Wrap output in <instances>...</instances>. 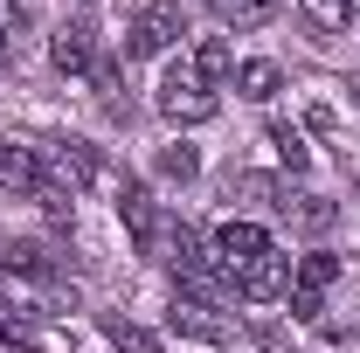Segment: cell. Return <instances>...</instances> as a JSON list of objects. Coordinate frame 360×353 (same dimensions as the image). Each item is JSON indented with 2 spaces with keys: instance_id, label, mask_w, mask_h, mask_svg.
<instances>
[{
  "instance_id": "cell-9",
  "label": "cell",
  "mask_w": 360,
  "mask_h": 353,
  "mask_svg": "<svg viewBox=\"0 0 360 353\" xmlns=\"http://www.w3.org/2000/svg\"><path fill=\"white\" fill-rule=\"evenodd\" d=\"M284 90V70L270 63V56H250V63H236V97H250V104H270Z\"/></svg>"
},
{
  "instance_id": "cell-8",
  "label": "cell",
  "mask_w": 360,
  "mask_h": 353,
  "mask_svg": "<svg viewBox=\"0 0 360 353\" xmlns=\"http://www.w3.org/2000/svg\"><path fill=\"white\" fill-rule=\"evenodd\" d=\"M167 326H174L180 340H208V347H222V340H229L222 319H215V305H201V298H187V291L167 305Z\"/></svg>"
},
{
  "instance_id": "cell-14",
  "label": "cell",
  "mask_w": 360,
  "mask_h": 353,
  "mask_svg": "<svg viewBox=\"0 0 360 353\" xmlns=\"http://www.w3.org/2000/svg\"><path fill=\"white\" fill-rule=\"evenodd\" d=\"M270 146H277V160H284L291 174H305V167H312V146H305V132H298L291 118H270Z\"/></svg>"
},
{
  "instance_id": "cell-19",
  "label": "cell",
  "mask_w": 360,
  "mask_h": 353,
  "mask_svg": "<svg viewBox=\"0 0 360 353\" xmlns=\"http://www.w3.org/2000/svg\"><path fill=\"white\" fill-rule=\"evenodd\" d=\"M14 42H21V7H14V0H0V56H7Z\"/></svg>"
},
{
  "instance_id": "cell-13",
  "label": "cell",
  "mask_w": 360,
  "mask_h": 353,
  "mask_svg": "<svg viewBox=\"0 0 360 353\" xmlns=\"http://www.w3.org/2000/svg\"><path fill=\"white\" fill-rule=\"evenodd\" d=\"M104 340H111L118 353H167L160 340H153V333H146V326H132L125 312H104Z\"/></svg>"
},
{
  "instance_id": "cell-6",
  "label": "cell",
  "mask_w": 360,
  "mask_h": 353,
  "mask_svg": "<svg viewBox=\"0 0 360 353\" xmlns=\"http://www.w3.org/2000/svg\"><path fill=\"white\" fill-rule=\"evenodd\" d=\"M208 243H215V257H222V270H243L250 257H264V250H270V236L257 229V222H243V215H229L222 229L208 236Z\"/></svg>"
},
{
  "instance_id": "cell-5",
  "label": "cell",
  "mask_w": 360,
  "mask_h": 353,
  "mask_svg": "<svg viewBox=\"0 0 360 353\" xmlns=\"http://www.w3.org/2000/svg\"><path fill=\"white\" fill-rule=\"evenodd\" d=\"M118 215H125V229H132V243L146 257H167V222H160V201L146 187H125L118 194Z\"/></svg>"
},
{
  "instance_id": "cell-2",
  "label": "cell",
  "mask_w": 360,
  "mask_h": 353,
  "mask_svg": "<svg viewBox=\"0 0 360 353\" xmlns=\"http://www.w3.org/2000/svg\"><path fill=\"white\" fill-rule=\"evenodd\" d=\"M180 35H187V14H180L174 0H153V7H139L132 35H125V56H167Z\"/></svg>"
},
{
  "instance_id": "cell-4",
  "label": "cell",
  "mask_w": 360,
  "mask_h": 353,
  "mask_svg": "<svg viewBox=\"0 0 360 353\" xmlns=\"http://www.w3.org/2000/svg\"><path fill=\"white\" fill-rule=\"evenodd\" d=\"M291 270H298V264L270 243L264 257H250V264L236 270V291H243V298H257V305H264V298H284V291H291Z\"/></svg>"
},
{
  "instance_id": "cell-18",
  "label": "cell",
  "mask_w": 360,
  "mask_h": 353,
  "mask_svg": "<svg viewBox=\"0 0 360 353\" xmlns=\"http://www.w3.org/2000/svg\"><path fill=\"white\" fill-rule=\"evenodd\" d=\"M305 7H312L319 28H347V21H354V7H347V0H305Z\"/></svg>"
},
{
  "instance_id": "cell-11",
  "label": "cell",
  "mask_w": 360,
  "mask_h": 353,
  "mask_svg": "<svg viewBox=\"0 0 360 353\" xmlns=\"http://www.w3.org/2000/svg\"><path fill=\"white\" fill-rule=\"evenodd\" d=\"M236 194H243L250 208H277V215H284V194H291V187L270 180V174H229V201H236Z\"/></svg>"
},
{
  "instance_id": "cell-1",
  "label": "cell",
  "mask_w": 360,
  "mask_h": 353,
  "mask_svg": "<svg viewBox=\"0 0 360 353\" xmlns=\"http://www.w3.org/2000/svg\"><path fill=\"white\" fill-rule=\"evenodd\" d=\"M215 111H222V97H215V84H201L194 63H174V70L160 77V118H174V125H208Z\"/></svg>"
},
{
  "instance_id": "cell-20",
  "label": "cell",
  "mask_w": 360,
  "mask_h": 353,
  "mask_svg": "<svg viewBox=\"0 0 360 353\" xmlns=\"http://www.w3.org/2000/svg\"><path fill=\"white\" fill-rule=\"evenodd\" d=\"M347 7H354V14H360V0H347Z\"/></svg>"
},
{
  "instance_id": "cell-7",
  "label": "cell",
  "mask_w": 360,
  "mask_h": 353,
  "mask_svg": "<svg viewBox=\"0 0 360 353\" xmlns=\"http://www.w3.org/2000/svg\"><path fill=\"white\" fill-rule=\"evenodd\" d=\"M49 63H56L63 77H90V70H97V35H90L84 21L56 28V42H49Z\"/></svg>"
},
{
  "instance_id": "cell-3",
  "label": "cell",
  "mask_w": 360,
  "mask_h": 353,
  "mask_svg": "<svg viewBox=\"0 0 360 353\" xmlns=\"http://www.w3.org/2000/svg\"><path fill=\"white\" fill-rule=\"evenodd\" d=\"M340 277V264L326 257V250H312V257H298V270H291V319H305L312 326L319 312H326V284Z\"/></svg>"
},
{
  "instance_id": "cell-16",
  "label": "cell",
  "mask_w": 360,
  "mask_h": 353,
  "mask_svg": "<svg viewBox=\"0 0 360 353\" xmlns=\"http://www.w3.org/2000/svg\"><path fill=\"white\" fill-rule=\"evenodd\" d=\"M284 215L319 236V229H333V201H326V194H284Z\"/></svg>"
},
{
  "instance_id": "cell-12",
  "label": "cell",
  "mask_w": 360,
  "mask_h": 353,
  "mask_svg": "<svg viewBox=\"0 0 360 353\" xmlns=\"http://www.w3.org/2000/svg\"><path fill=\"white\" fill-rule=\"evenodd\" d=\"M194 70H201V84H236V49L222 42V35H208V42L187 56Z\"/></svg>"
},
{
  "instance_id": "cell-17",
  "label": "cell",
  "mask_w": 360,
  "mask_h": 353,
  "mask_svg": "<svg viewBox=\"0 0 360 353\" xmlns=\"http://www.w3.org/2000/svg\"><path fill=\"white\" fill-rule=\"evenodd\" d=\"M153 167H160L167 180H194V174H201V160H194V146H167V153H160Z\"/></svg>"
},
{
  "instance_id": "cell-15",
  "label": "cell",
  "mask_w": 360,
  "mask_h": 353,
  "mask_svg": "<svg viewBox=\"0 0 360 353\" xmlns=\"http://www.w3.org/2000/svg\"><path fill=\"white\" fill-rule=\"evenodd\" d=\"M215 14H222L229 28H264V21H277V7L284 0H208Z\"/></svg>"
},
{
  "instance_id": "cell-10",
  "label": "cell",
  "mask_w": 360,
  "mask_h": 353,
  "mask_svg": "<svg viewBox=\"0 0 360 353\" xmlns=\"http://www.w3.org/2000/svg\"><path fill=\"white\" fill-rule=\"evenodd\" d=\"M0 187L7 194H42V160L28 146H0Z\"/></svg>"
}]
</instances>
